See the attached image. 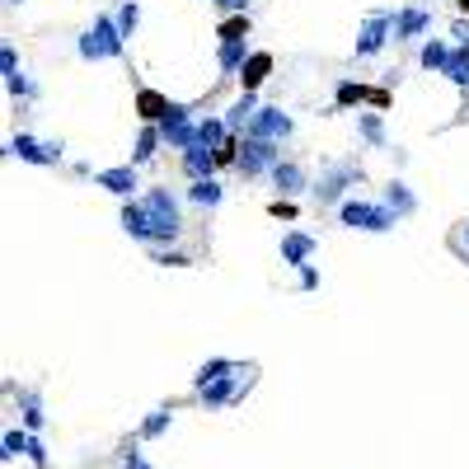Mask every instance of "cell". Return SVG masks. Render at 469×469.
<instances>
[{
    "label": "cell",
    "instance_id": "1",
    "mask_svg": "<svg viewBox=\"0 0 469 469\" xmlns=\"http://www.w3.org/2000/svg\"><path fill=\"white\" fill-rule=\"evenodd\" d=\"M123 230L146 249H170L183 234V203L174 188H146L141 197L123 203Z\"/></svg>",
    "mask_w": 469,
    "mask_h": 469
},
{
    "label": "cell",
    "instance_id": "2",
    "mask_svg": "<svg viewBox=\"0 0 469 469\" xmlns=\"http://www.w3.org/2000/svg\"><path fill=\"white\" fill-rule=\"evenodd\" d=\"M76 52L85 57V61H113V57H123L127 52V33L117 28V14H99V20L80 33Z\"/></svg>",
    "mask_w": 469,
    "mask_h": 469
},
{
    "label": "cell",
    "instance_id": "3",
    "mask_svg": "<svg viewBox=\"0 0 469 469\" xmlns=\"http://www.w3.org/2000/svg\"><path fill=\"white\" fill-rule=\"evenodd\" d=\"M338 226L347 230H366V234H390L399 226V216L385 203H366V197H347L338 207Z\"/></svg>",
    "mask_w": 469,
    "mask_h": 469
},
{
    "label": "cell",
    "instance_id": "4",
    "mask_svg": "<svg viewBox=\"0 0 469 469\" xmlns=\"http://www.w3.org/2000/svg\"><path fill=\"white\" fill-rule=\"evenodd\" d=\"M357 183H362V164L357 160L329 164V170L320 174V183H314V203H320V207H343L347 188H357Z\"/></svg>",
    "mask_w": 469,
    "mask_h": 469
},
{
    "label": "cell",
    "instance_id": "5",
    "mask_svg": "<svg viewBox=\"0 0 469 469\" xmlns=\"http://www.w3.org/2000/svg\"><path fill=\"white\" fill-rule=\"evenodd\" d=\"M282 164V141H254V137H244V146H240V170L244 179H263V174H273Z\"/></svg>",
    "mask_w": 469,
    "mask_h": 469
},
{
    "label": "cell",
    "instance_id": "6",
    "mask_svg": "<svg viewBox=\"0 0 469 469\" xmlns=\"http://www.w3.org/2000/svg\"><path fill=\"white\" fill-rule=\"evenodd\" d=\"M155 127L164 131V146L179 150V155H183L188 146H197V117H193L188 104H170V113H164Z\"/></svg>",
    "mask_w": 469,
    "mask_h": 469
},
{
    "label": "cell",
    "instance_id": "7",
    "mask_svg": "<svg viewBox=\"0 0 469 469\" xmlns=\"http://www.w3.org/2000/svg\"><path fill=\"white\" fill-rule=\"evenodd\" d=\"M394 14L399 10H371L357 28V57H376L385 43H394Z\"/></svg>",
    "mask_w": 469,
    "mask_h": 469
},
{
    "label": "cell",
    "instance_id": "8",
    "mask_svg": "<svg viewBox=\"0 0 469 469\" xmlns=\"http://www.w3.org/2000/svg\"><path fill=\"white\" fill-rule=\"evenodd\" d=\"M61 141H38L33 131H14V137L5 141V155L24 160V164H61Z\"/></svg>",
    "mask_w": 469,
    "mask_h": 469
},
{
    "label": "cell",
    "instance_id": "9",
    "mask_svg": "<svg viewBox=\"0 0 469 469\" xmlns=\"http://www.w3.org/2000/svg\"><path fill=\"white\" fill-rule=\"evenodd\" d=\"M244 137H254V141H287L291 137V117L282 113V108H273V104H263L254 113V123H249Z\"/></svg>",
    "mask_w": 469,
    "mask_h": 469
},
{
    "label": "cell",
    "instance_id": "10",
    "mask_svg": "<svg viewBox=\"0 0 469 469\" xmlns=\"http://www.w3.org/2000/svg\"><path fill=\"white\" fill-rule=\"evenodd\" d=\"M94 183H99L104 193L123 197V203H131V197L141 193V174H137V164H113V170H99Z\"/></svg>",
    "mask_w": 469,
    "mask_h": 469
},
{
    "label": "cell",
    "instance_id": "11",
    "mask_svg": "<svg viewBox=\"0 0 469 469\" xmlns=\"http://www.w3.org/2000/svg\"><path fill=\"white\" fill-rule=\"evenodd\" d=\"M249 390V371L240 366V371H230V376H221V380H211L207 390H197L203 394V404L207 409H226V404H234V399H240Z\"/></svg>",
    "mask_w": 469,
    "mask_h": 469
},
{
    "label": "cell",
    "instance_id": "12",
    "mask_svg": "<svg viewBox=\"0 0 469 469\" xmlns=\"http://www.w3.org/2000/svg\"><path fill=\"white\" fill-rule=\"evenodd\" d=\"M314 249H320V240L306 234V230H287V234H282V263L296 267V273H300V267H310Z\"/></svg>",
    "mask_w": 469,
    "mask_h": 469
},
{
    "label": "cell",
    "instance_id": "13",
    "mask_svg": "<svg viewBox=\"0 0 469 469\" xmlns=\"http://www.w3.org/2000/svg\"><path fill=\"white\" fill-rule=\"evenodd\" d=\"M427 28H432V10H399L394 14V43H417V38H427Z\"/></svg>",
    "mask_w": 469,
    "mask_h": 469
},
{
    "label": "cell",
    "instance_id": "14",
    "mask_svg": "<svg viewBox=\"0 0 469 469\" xmlns=\"http://www.w3.org/2000/svg\"><path fill=\"white\" fill-rule=\"evenodd\" d=\"M273 188H277V197H296V193H306L310 188V174H306V164H296V160H282L273 174Z\"/></svg>",
    "mask_w": 469,
    "mask_h": 469
},
{
    "label": "cell",
    "instance_id": "15",
    "mask_svg": "<svg viewBox=\"0 0 469 469\" xmlns=\"http://www.w3.org/2000/svg\"><path fill=\"white\" fill-rule=\"evenodd\" d=\"M179 164H183V174H188V183H197V179H216V150H207V146H188L179 155Z\"/></svg>",
    "mask_w": 469,
    "mask_h": 469
},
{
    "label": "cell",
    "instance_id": "16",
    "mask_svg": "<svg viewBox=\"0 0 469 469\" xmlns=\"http://www.w3.org/2000/svg\"><path fill=\"white\" fill-rule=\"evenodd\" d=\"M258 108H263V104H258V90H244V94H240V99H234V104L226 108V127L234 131V137H244Z\"/></svg>",
    "mask_w": 469,
    "mask_h": 469
},
{
    "label": "cell",
    "instance_id": "17",
    "mask_svg": "<svg viewBox=\"0 0 469 469\" xmlns=\"http://www.w3.org/2000/svg\"><path fill=\"white\" fill-rule=\"evenodd\" d=\"M380 203L390 207V211L399 216V221H404V216H413V211H417V197H413V188H409L404 179H390V183H385Z\"/></svg>",
    "mask_w": 469,
    "mask_h": 469
},
{
    "label": "cell",
    "instance_id": "18",
    "mask_svg": "<svg viewBox=\"0 0 469 469\" xmlns=\"http://www.w3.org/2000/svg\"><path fill=\"white\" fill-rule=\"evenodd\" d=\"M230 137H234V131L226 127V117H216V113L197 117V146H207V150H221Z\"/></svg>",
    "mask_w": 469,
    "mask_h": 469
},
{
    "label": "cell",
    "instance_id": "19",
    "mask_svg": "<svg viewBox=\"0 0 469 469\" xmlns=\"http://www.w3.org/2000/svg\"><path fill=\"white\" fill-rule=\"evenodd\" d=\"M450 52H456V47H450L446 38H427L423 47H417V66H423V71H432V76H441L446 61H450Z\"/></svg>",
    "mask_w": 469,
    "mask_h": 469
},
{
    "label": "cell",
    "instance_id": "20",
    "mask_svg": "<svg viewBox=\"0 0 469 469\" xmlns=\"http://www.w3.org/2000/svg\"><path fill=\"white\" fill-rule=\"evenodd\" d=\"M160 146H164V131H160L155 123H146L141 137H137V146H131V160H127V164H150V160L160 155Z\"/></svg>",
    "mask_w": 469,
    "mask_h": 469
},
{
    "label": "cell",
    "instance_id": "21",
    "mask_svg": "<svg viewBox=\"0 0 469 469\" xmlns=\"http://www.w3.org/2000/svg\"><path fill=\"white\" fill-rule=\"evenodd\" d=\"M249 57H254L249 38H240V43H221V52H216V61H221V71H226V76H240Z\"/></svg>",
    "mask_w": 469,
    "mask_h": 469
},
{
    "label": "cell",
    "instance_id": "22",
    "mask_svg": "<svg viewBox=\"0 0 469 469\" xmlns=\"http://www.w3.org/2000/svg\"><path fill=\"white\" fill-rule=\"evenodd\" d=\"M221 197H226V188H221L216 179H197V183H188V203H193V207H203V211L221 207Z\"/></svg>",
    "mask_w": 469,
    "mask_h": 469
},
{
    "label": "cell",
    "instance_id": "23",
    "mask_svg": "<svg viewBox=\"0 0 469 469\" xmlns=\"http://www.w3.org/2000/svg\"><path fill=\"white\" fill-rule=\"evenodd\" d=\"M441 76H446L456 90L469 94V43H460L456 52H450V61H446V71H441Z\"/></svg>",
    "mask_w": 469,
    "mask_h": 469
},
{
    "label": "cell",
    "instance_id": "24",
    "mask_svg": "<svg viewBox=\"0 0 469 469\" xmlns=\"http://www.w3.org/2000/svg\"><path fill=\"white\" fill-rule=\"evenodd\" d=\"M20 409H24V427H28V432H43V423H47L43 394H38V390H20Z\"/></svg>",
    "mask_w": 469,
    "mask_h": 469
},
{
    "label": "cell",
    "instance_id": "25",
    "mask_svg": "<svg viewBox=\"0 0 469 469\" xmlns=\"http://www.w3.org/2000/svg\"><path fill=\"white\" fill-rule=\"evenodd\" d=\"M230 371H240V362H230V357H211V362H203V366H197L193 385H197V390H207L211 380H221V376H230Z\"/></svg>",
    "mask_w": 469,
    "mask_h": 469
},
{
    "label": "cell",
    "instance_id": "26",
    "mask_svg": "<svg viewBox=\"0 0 469 469\" xmlns=\"http://www.w3.org/2000/svg\"><path fill=\"white\" fill-rule=\"evenodd\" d=\"M267 71H273V57H267V52H254V57H249V61H244V71H240V80H244V90H258Z\"/></svg>",
    "mask_w": 469,
    "mask_h": 469
},
{
    "label": "cell",
    "instance_id": "27",
    "mask_svg": "<svg viewBox=\"0 0 469 469\" xmlns=\"http://www.w3.org/2000/svg\"><path fill=\"white\" fill-rule=\"evenodd\" d=\"M137 113L146 117V123H160V117L170 113V99L155 94V90H141V94H137Z\"/></svg>",
    "mask_w": 469,
    "mask_h": 469
},
{
    "label": "cell",
    "instance_id": "28",
    "mask_svg": "<svg viewBox=\"0 0 469 469\" xmlns=\"http://www.w3.org/2000/svg\"><path fill=\"white\" fill-rule=\"evenodd\" d=\"M170 427H174V413H170V409H155V413L141 423V441H155V437H164Z\"/></svg>",
    "mask_w": 469,
    "mask_h": 469
},
{
    "label": "cell",
    "instance_id": "29",
    "mask_svg": "<svg viewBox=\"0 0 469 469\" xmlns=\"http://www.w3.org/2000/svg\"><path fill=\"white\" fill-rule=\"evenodd\" d=\"M357 131H362L366 146H385V123H380V113H357Z\"/></svg>",
    "mask_w": 469,
    "mask_h": 469
},
{
    "label": "cell",
    "instance_id": "30",
    "mask_svg": "<svg viewBox=\"0 0 469 469\" xmlns=\"http://www.w3.org/2000/svg\"><path fill=\"white\" fill-rule=\"evenodd\" d=\"M28 432H20V427H10L5 432V441H0V446H5V450H0V460H14V456H28Z\"/></svg>",
    "mask_w": 469,
    "mask_h": 469
},
{
    "label": "cell",
    "instance_id": "31",
    "mask_svg": "<svg viewBox=\"0 0 469 469\" xmlns=\"http://www.w3.org/2000/svg\"><path fill=\"white\" fill-rule=\"evenodd\" d=\"M137 24H141V0H123V5H117V28L127 33H137Z\"/></svg>",
    "mask_w": 469,
    "mask_h": 469
},
{
    "label": "cell",
    "instance_id": "32",
    "mask_svg": "<svg viewBox=\"0 0 469 469\" xmlns=\"http://www.w3.org/2000/svg\"><path fill=\"white\" fill-rule=\"evenodd\" d=\"M240 38H249V14H234V20L221 24V43H240Z\"/></svg>",
    "mask_w": 469,
    "mask_h": 469
},
{
    "label": "cell",
    "instance_id": "33",
    "mask_svg": "<svg viewBox=\"0 0 469 469\" xmlns=\"http://www.w3.org/2000/svg\"><path fill=\"white\" fill-rule=\"evenodd\" d=\"M5 90H10L14 99H38V85H33L24 71H20V76H10V80H5Z\"/></svg>",
    "mask_w": 469,
    "mask_h": 469
},
{
    "label": "cell",
    "instance_id": "34",
    "mask_svg": "<svg viewBox=\"0 0 469 469\" xmlns=\"http://www.w3.org/2000/svg\"><path fill=\"white\" fill-rule=\"evenodd\" d=\"M150 258L160 267H188V254H179V249H150Z\"/></svg>",
    "mask_w": 469,
    "mask_h": 469
},
{
    "label": "cell",
    "instance_id": "35",
    "mask_svg": "<svg viewBox=\"0 0 469 469\" xmlns=\"http://www.w3.org/2000/svg\"><path fill=\"white\" fill-rule=\"evenodd\" d=\"M0 76H5V80H10V76H20V52H14L10 43L0 47Z\"/></svg>",
    "mask_w": 469,
    "mask_h": 469
},
{
    "label": "cell",
    "instance_id": "36",
    "mask_svg": "<svg viewBox=\"0 0 469 469\" xmlns=\"http://www.w3.org/2000/svg\"><path fill=\"white\" fill-rule=\"evenodd\" d=\"M300 291H320V267H300Z\"/></svg>",
    "mask_w": 469,
    "mask_h": 469
},
{
    "label": "cell",
    "instance_id": "37",
    "mask_svg": "<svg viewBox=\"0 0 469 469\" xmlns=\"http://www.w3.org/2000/svg\"><path fill=\"white\" fill-rule=\"evenodd\" d=\"M338 104H362V85H352V80L338 85Z\"/></svg>",
    "mask_w": 469,
    "mask_h": 469
},
{
    "label": "cell",
    "instance_id": "38",
    "mask_svg": "<svg viewBox=\"0 0 469 469\" xmlns=\"http://www.w3.org/2000/svg\"><path fill=\"white\" fill-rule=\"evenodd\" d=\"M28 460H33V465H38V469H47V446H43L38 437H33V441H28Z\"/></svg>",
    "mask_w": 469,
    "mask_h": 469
},
{
    "label": "cell",
    "instance_id": "39",
    "mask_svg": "<svg viewBox=\"0 0 469 469\" xmlns=\"http://www.w3.org/2000/svg\"><path fill=\"white\" fill-rule=\"evenodd\" d=\"M123 469H150V465H146L141 450H127V456H123Z\"/></svg>",
    "mask_w": 469,
    "mask_h": 469
},
{
    "label": "cell",
    "instance_id": "40",
    "mask_svg": "<svg viewBox=\"0 0 469 469\" xmlns=\"http://www.w3.org/2000/svg\"><path fill=\"white\" fill-rule=\"evenodd\" d=\"M273 216H282V221H291V216H296V207L287 203V197H277V203H273Z\"/></svg>",
    "mask_w": 469,
    "mask_h": 469
},
{
    "label": "cell",
    "instance_id": "41",
    "mask_svg": "<svg viewBox=\"0 0 469 469\" xmlns=\"http://www.w3.org/2000/svg\"><path fill=\"white\" fill-rule=\"evenodd\" d=\"M216 5L230 10V14H244V10H249V0H216Z\"/></svg>",
    "mask_w": 469,
    "mask_h": 469
},
{
    "label": "cell",
    "instance_id": "42",
    "mask_svg": "<svg viewBox=\"0 0 469 469\" xmlns=\"http://www.w3.org/2000/svg\"><path fill=\"white\" fill-rule=\"evenodd\" d=\"M465 244H469V226H465Z\"/></svg>",
    "mask_w": 469,
    "mask_h": 469
},
{
    "label": "cell",
    "instance_id": "43",
    "mask_svg": "<svg viewBox=\"0 0 469 469\" xmlns=\"http://www.w3.org/2000/svg\"><path fill=\"white\" fill-rule=\"evenodd\" d=\"M10 5H24V0H10Z\"/></svg>",
    "mask_w": 469,
    "mask_h": 469
},
{
    "label": "cell",
    "instance_id": "44",
    "mask_svg": "<svg viewBox=\"0 0 469 469\" xmlns=\"http://www.w3.org/2000/svg\"><path fill=\"white\" fill-rule=\"evenodd\" d=\"M465 43H469V38H465Z\"/></svg>",
    "mask_w": 469,
    "mask_h": 469
}]
</instances>
